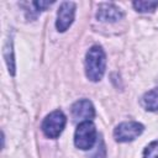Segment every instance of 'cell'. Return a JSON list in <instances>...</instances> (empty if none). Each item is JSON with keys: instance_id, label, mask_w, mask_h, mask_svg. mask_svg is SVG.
I'll use <instances>...</instances> for the list:
<instances>
[{"instance_id": "6da1fadb", "label": "cell", "mask_w": 158, "mask_h": 158, "mask_svg": "<svg viewBox=\"0 0 158 158\" xmlns=\"http://www.w3.org/2000/svg\"><path fill=\"white\" fill-rule=\"evenodd\" d=\"M106 68V56L100 46H93L85 57V73L91 81H99Z\"/></svg>"}, {"instance_id": "7a4b0ae2", "label": "cell", "mask_w": 158, "mask_h": 158, "mask_svg": "<svg viewBox=\"0 0 158 158\" xmlns=\"http://www.w3.org/2000/svg\"><path fill=\"white\" fill-rule=\"evenodd\" d=\"M96 141V128L91 121L80 122L75 130L74 135V143L78 148L86 151L93 148Z\"/></svg>"}, {"instance_id": "3957f363", "label": "cell", "mask_w": 158, "mask_h": 158, "mask_svg": "<svg viewBox=\"0 0 158 158\" xmlns=\"http://www.w3.org/2000/svg\"><path fill=\"white\" fill-rule=\"evenodd\" d=\"M65 122H67L65 115L60 110H56L44 117L42 122V131L46 137L57 138L62 133Z\"/></svg>"}, {"instance_id": "277c9868", "label": "cell", "mask_w": 158, "mask_h": 158, "mask_svg": "<svg viewBox=\"0 0 158 158\" xmlns=\"http://www.w3.org/2000/svg\"><path fill=\"white\" fill-rule=\"evenodd\" d=\"M144 127L142 123L136 121L122 122L114 130V137L117 142H131L136 139L143 132Z\"/></svg>"}, {"instance_id": "5b68a950", "label": "cell", "mask_w": 158, "mask_h": 158, "mask_svg": "<svg viewBox=\"0 0 158 158\" xmlns=\"http://www.w3.org/2000/svg\"><path fill=\"white\" fill-rule=\"evenodd\" d=\"M74 15H75V4L72 1L62 2L57 12V21H56L57 30L59 32L67 31L74 21Z\"/></svg>"}, {"instance_id": "8992f818", "label": "cell", "mask_w": 158, "mask_h": 158, "mask_svg": "<svg viewBox=\"0 0 158 158\" xmlns=\"http://www.w3.org/2000/svg\"><path fill=\"white\" fill-rule=\"evenodd\" d=\"M72 116L74 118V121H90L94 116H95V109L93 106V104L86 100V99H81L77 102L73 104L72 106Z\"/></svg>"}, {"instance_id": "52a82bcc", "label": "cell", "mask_w": 158, "mask_h": 158, "mask_svg": "<svg viewBox=\"0 0 158 158\" xmlns=\"http://www.w3.org/2000/svg\"><path fill=\"white\" fill-rule=\"evenodd\" d=\"M123 16L120 7H117L115 4L111 2H104L99 5V9L96 11V19L102 22H116L121 20Z\"/></svg>"}, {"instance_id": "ba28073f", "label": "cell", "mask_w": 158, "mask_h": 158, "mask_svg": "<svg viewBox=\"0 0 158 158\" xmlns=\"http://www.w3.org/2000/svg\"><path fill=\"white\" fill-rule=\"evenodd\" d=\"M142 105L148 111H158V86L143 95Z\"/></svg>"}, {"instance_id": "9c48e42d", "label": "cell", "mask_w": 158, "mask_h": 158, "mask_svg": "<svg viewBox=\"0 0 158 158\" xmlns=\"http://www.w3.org/2000/svg\"><path fill=\"white\" fill-rule=\"evenodd\" d=\"M4 57L9 68V73L11 75L15 74V59H14V51H12V38L10 37L6 41V44L4 47Z\"/></svg>"}, {"instance_id": "30bf717a", "label": "cell", "mask_w": 158, "mask_h": 158, "mask_svg": "<svg viewBox=\"0 0 158 158\" xmlns=\"http://www.w3.org/2000/svg\"><path fill=\"white\" fill-rule=\"evenodd\" d=\"M132 5L136 9V11H139V12H153L158 7V1H143V0H138V1H133Z\"/></svg>"}, {"instance_id": "8fae6325", "label": "cell", "mask_w": 158, "mask_h": 158, "mask_svg": "<svg viewBox=\"0 0 158 158\" xmlns=\"http://www.w3.org/2000/svg\"><path fill=\"white\" fill-rule=\"evenodd\" d=\"M143 158H158V141H153L146 147Z\"/></svg>"}, {"instance_id": "7c38bea8", "label": "cell", "mask_w": 158, "mask_h": 158, "mask_svg": "<svg viewBox=\"0 0 158 158\" xmlns=\"http://www.w3.org/2000/svg\"><path fill=\"white\" fill-rule=\"evenodd\" d=\"M52 4H53V1H52V2H48V1H33V2H32V5L36 7V11H37V12L43 11L46 7L51 6Z\"/></svg>"}]
</instances>
